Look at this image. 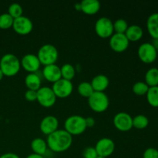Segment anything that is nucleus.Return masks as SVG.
<instances>
[{
	"instance_id": "11",
	"label": "nucleus",
	"mask_w": 158,
	"mask_h": 158,
	"mask_svg": "<svg viewBox=\"0 0 158 158\" xmlns=\"http://www.w3.org/2000/svg\"><path fill=\"white\" fill-rule=\"evenodd\" d=\"M12 28L14 31L19 35H27L32 32L33 23L29 18L22 15L19 18L14 19Z\"/></svg>"
},
{
	"instance_id": "23",
	"label": "nucleus",
	"mask_w": 158,
	"mask_h": 158,
	"mask_svg": "<svg viewBox=\"0 0 158 158\" xmlns=\"http://www.w3.org/2000/svg\"><path fill=\"white\" fill-rule=\"evenodd\" d=\"M145 83L149 87L158 86V68H151L145 73Z\"/></svg>"
},
{
	"instance_id": "8",
	"label": "nucleus",
	"mask_w": 158,
	"mask_h": 158,
	"mask_svg": "<svg viewBox=\"0 0 158 158\" xmlns=\"http://www.w3.org/2000/svg\"><path fill=\"white\" fill-rule=\"evenodd\" d=\"M114 31V23L107 17H100L96 22L95 32L100 38H110Z\"/></svg>"
},
{
	"instance_id": "39",
	"label": "nucleus",
	"mask_w": 158,
	"mask_h": 158,
	"mask_svg": "<svg viewBox=\"0 0 158 158\" xmlns=\"http://www.w3.org/2000/svg\"><path fill=\"white\" fill-rule=\"evenodd\" d=\"M75 9H77V10H80L81 11V5H80V2H77L75 4Z\"/></svg>"
},
{
	"instance_id": "28",
	"label": "nucleus",
	"mask_w": 158,
	"mask_h": 158,
	"mask_svg": "<svg viewBox=\"0 0 158 158\" xmlns=\"http://www.w3.org/2000/svg\"><path fill=\"white\" fill-rule=\"evenodd\" d=\"M149 89V86L145 82L139 81L134 83L133 85L132 90L136 95L137 96H143L146 95Z\"/></svg>"
},
{
	"instance_id": "27",
	"label": "nucleus",
	"mask_w": 158,
	"mask_h": 158,
	"mask_svg": "<svg viewBox=\"0 0 158 158\" xmlns=\"http://www.w3.org/2000/svg\"><path fill=\"white\" fill-rule=\"evenodd\" d=\"M77 90L78 93L83 97L86 98H89L93 94H94V90L93 89V86L89 82H82L78 85L77 87Z\"/></svg>"
},
{
	"instance_id": "26",
	"label": "nucleus",
	"mask_w": 158,
	"mask_h": 158,
	"mask_svg": "<svg viewBox=\"0 0 158 158\" xmlns=\"http://www.w3.org/2000/svg\"><path fill=\"white\" fill-rule=\"evenodd\" d=\"M149 124V119L143 114H139L133 117V127L138 130L145 129Z\"/></svg>"
},
{
	"instance_id": "36",
	"label": "nucleus",
	"mask_w": 158,
	"mask_h": 158,
	"mask_svg": "<svg viewBox=\"0 0 158 158\" xmlns=\"http://www.w3.org/2000/svg\"><path fill=\"white\" fill-rule=\"evenodd\" d=\"M0 158H20L19 156L14 153H6L0 156Z\"/></svg>"
},
{
	"instance_id": "13",
	"label": "nucleus",
	"mask_w": 158,
	"mask_h": 158,
	"mask_svg": "<svg viewBox=\"0 0 158 158\" xmlns=\"http://www.w3.org/2000/svg\"><path fill=\"white\" fill-rule=\"evenodd\" d=\"M129 44L130 41L125 34L115 32L110 37V46L114 52H124L127 49Z\"/></svg>"
},
{
	"instance_id": "34",
	"label": "nucleus",
	"mask_w": 158,
	"mask_h": 158,
	"mask_svg": "<svg viewBox=\"0 0 158 158\" xmlns=\"http://www.w3.org/2000/svg\"><path fill=\"white\" fill-rule=\"evenodd\" d=\"M25 98L27 101L33 102L37 100V91L27 89L25 93Z\"/></svg>"
},
{
	"instance_id": "22",
	"label": "nucleus",
	"mask_w": 158,
	"mask_h": 158,
	"mask_svg": "<svg viewBox=\"0 0 158 158\" xmlns=\"http://www.w3.org/2000/svg\"><path fill=\"white\" fill-rule=\"evenodd\" d=\"M30 145L34 154L43 156L46 153V151H47V143H46V140L40 138V137L33 139L31 142Z\"/></svg>"
},
{
	"instance_id": "38",
	"label": "nucleus",
	"mask_w": 158,
	"mask_h": 158,
	"mask_svg": "<svg viewBox=\"0 0 158 158\" xmlns=\"http://www.w3.org/2000/svg\"><path fill=\"white\" fill-rule=\"evenodd\" d=\"M152 43L153 46H154V48L157 49V51L158 52V39L157 40H153V43Z\"/></svg>"
},
{
	"instance_id": "12",
	"label": "nucleus",
	"mask_w": 158,
	"mask_h": 158,
	"mask_svg": "<svg viewBox=\"0 0 158 158\" xmlns=\"http://www.w3.org/2000/svg\"><path fill=\"white\" fill-rule=\"evenodd\" d=\"M98 156L107 157L114 153L115 150V143L114 140L108 137H103L100 139L94 147Z\"/></svg>"
},
{
	"instance_id": "6",
	"label": "nucleus",
	"mask_w": 158,
	"mask_h": 158,
	"mask_svg": "<svg viewBox=\"0 0 158 158\" xmlns=\"http://www.w3.org/2000/svg\"><path fill=\"white\" fill-rule=\"evenodd\" d=\"M157 51L151 43H143L137 49V55L139 59L143 63L150 64L157 60Z\"/></svg>"
},
{
	"instance_id": "14",
	"label": "nucleus",
	"mask_w": 158,
	"mask_h": 158,
	"mask_svg": "<svg viewBox=\"0 0 158 158\" xmlns=\"http://www.w3.org/2000/svg\"><path fill=\"white\" fill-rule=\"evenodd\" d=\"M20 63H21V66H23V69L28 71L29 73H36L41 66V63L37 55L32 53L23 56L22 60H20Z\"/></svg>"
},
{
	"instance_id": "4",
	"label": "nucleus",
	"mask_w": 158,
	"mask_h": 158,
	"mask_svg": "<svg viewBox=\"0 0 158 158\" xmlns=\"http://www.w3.org/2000/svg\"><path fill=\"white\" fill-rule=\"evenodd\" d=\"M37 56L43 66L55 64L59 57L58 49L53 45L46 43L39 49Z\"/></svg>"
},
{
	"instance_id": "31",
	"label": "nucleus",
	"mask_w": 158,
	"mask_h": 158,
	"mask_svg": "<svg viewBox=\"0 0 158 158\" xmlns=\"http://www.w3.org/2000/svg\"><path fill=\"white\" fill-rule=\"evenodd\" d=\"M128 23L124 19H118L114 23V30L116 33L124 34L128 28Z\"/></svg>"
},
{
	"instance_id": "9",
	"label": "nucleus",
	"mask_w": 158,
	"mask_h": 158,
	"mask_svg": "<svg viewBox=\"0 0 158 158\" xmlns=\"http://www.w3.org/2000/svg\"><path fill=\"white\" fill-rule=\"evenodd\" d=\"M52 89L56 97L66 98L71 95L73 90V84L70 80L61 78L52 84Z\"/></svg>"
},
{
	"instance_id": "25",
	"label": "nucleus",
	"mask_w": 158,
	"mask_h": 158,
	"mask_svg": "<svg viewBox=\"0 0 158 158\" xmlns=\"http://www.w3.org/2000/svg\"><path fill=\"white\" fill-rule=\"evenodd\" d=\"M148 103L153 107H158V86L149 87L146 94Z\"/></svg>"
},
{
	"instance_id": "15",
	"label": "nucleus",
	"mask_w": 158,
	"mask_h": 158,
	"mask_svg": "<svg viewBox=\"0 0 158 158\" xmlns=\"http://www.w3.org/2000/svg\"><path fill=\"white\" fill-rule=\"evenodd\" d=\"M59 120L55 116L48 115L43 117L40 124V131L46 135H49L58 130Z\"/></svg>"
},
{
	"instance_id": "33",
	"label": "nucleus",
	"mask_w": 158,
	"mask_h": 158,
	"mask_svg": "<svg viewBox=\"0 0 158 158\" xmlns=\"http://www.w3.org/2000/svg\"><path fill=\"white\" fill-rule=\"evenodd\" d=\"M143 158H158V150L154 148H147L143 154Z\"/></svg>"
},
{
	"instance_id": "21",
	"label": "nucleus",
	"mask_w": 158,
	"mask_h": 158,
	"mask_svg": "<svg viewBox=\"0 0 158 158\" xmlns=\"http://www.w3.org/2000/svg\"><path fill=\"white\" fill-rule=\"evenodd\" d=\"M25 84L28 89L37 91L42 85V80L40 76L36 73H29L25 78Z\"/></svg>"
},
{
	"instance_id": "7",
	"label": "nucleus",
	"mask_w": 158,
	"mask_h": 158,
	"mask_svg": "<svg viewBox=\"0 0 158 158\" xmlns=\"http://www.w3.org/2000/svg\"><path fill=\"white\" fill-rule=\"evenodd\" d=\"M56 96L52 88L41 86L37 90V101L43 107L49 108L53 106L56 101Z\"/></svg>"
},
{
	"instance_id": "35",
	"label": "nucleus",
	"mask_w": 158,
	"mask_h": 158,
	"mask_svg": "<svg viewBox=\"0 0 158 158\" xmlns=\"http://www.w3.org/2000/svg\"><path fill=\"white\" fill-rule=\"evenodd\" d=\"M86 127H92L95 125V119L92 117H87L85 118Z\"/></svg>"
},
{
	"instance_id": "16",
	"label": "nucleus",
	"mask_w": 158,
	"mask_h": 158,
	"mask_svg": "<svg viewBox=\"0 0 158 158\" xmlns=\"http://www.w3.org/2000/svg\"><path fill=\"white\" fill-rule=\"evenodd\" d=\"M43 75L46 80L52 83L62 78L60 67L56 63L44 66L43 69Z\"/></svg>"
},
{
	"instance_id": "5",
	"label": "nucleus",
	"mask_w": 158,
	"mask_h": 158,
	"mask_svg": "<svg viewBox=\"0 0 158 158\" xmlns=\"http://www.w3.org/2000/svg\"><path fill=\"white\" fill-rule=\"evenodd\" d=\"M88 104L91 110L97 113H103L108 109L110 100L104 92H96L88 98Z\"/></svg>"
},
{
	"instance_id": "29",
	"label": "nucleus",
	"mask_w": 158,
	"mask_h": 158,
	"mask_svg": "<svg viewBox=\"0 0 158 158\" xmlns=\"http://www.w3.org/2000/svg\"><path fill=\"white\" fill-rule=\"evenodd\" d=\"M14 19L8 12L0 15V29H8L12 27Z\"/></svg>"
},
{
	"instance_id": "10",
	"label": "nucleus",
	"mask_w": 158,
	"mask_h": 158,
	"mask_svg": "<svg viewBox=\"0 0 158 158\" xmlns=\"http://www.w3.org/2000/svg\"><path fill=\"white\" fill-rule=\"evenodd\" d=\"M114 125L118 131L127 132L132 129L133 117L129 114L125 112H120L114 117Z\"/></svg>"
},
{
	"instance_id": "1",
	"label": "nucleus",
	"mask_w": 158,
	"mask_h": 158,
	"mask_svg": "<svg viewBox=\"0 0 158 158\" xmlns=\"http://www.w3.org/2000/svg\"><path fill=\"white\" fill-rule=\"evenodd\" d=\"M48 148L55 153L67 151L73 143V136L65 130H57L48 135L46 139Z\"/></svg>"
},
{
	"instance_id": "30",
	"label": "nucleus",
	"mask_w": 158,
	"mask_h": 158,
	"mask_svg": "<svg viewBox=\"0 0 158 158\" xmlns=\"http://www.w3.org/2000/svg\"><path fill=\"white\" fill-rule=\"evenodd\" d=\"M23 9L22 6L19 3H12L9 6L8 9V13L11 15L13 19L19 18L23 15Z\"/></svg>"
},
{
	"instance_id": "20",
	"label": "nucleus",
	"mask_w": 158,
	"mask_h": 158,
	"mask_svg": "<svg viewBox=\"0 0 158 158\" xmlns=\"http://www.w3.org/2000/svg\"><path fill=\"white\" fill-rule=\"evenodd\" d=\"M124 34L129 41L137 42L143 37V31L138 25H131L128 26Z\"/></svg>"
},
{
	"instance_id": "2",
	"label": "nucleus",
	"mask_w": 158,
	"mask_h": 158,
	"mask_svg": "<svg viewBox=\"0 0 158 158\" xmlns=\"http://www.w3.org/2000/svg\"><path fill=\"white\" fill-rule=\"evenodd\" d=\"M21 63L18 57L12 53H6L0 60V69L6 77H14L20 70Z\"/></svg>"
},
{
	"instance_id": "3",
	"label": "nucleus",
	"mask_w": 158,
	"mask_h": 158,
	"mask_svg": "<svg viewBox=\"0 0 158 158\" xmlns=\"http://www.w3.org/2000/svg\"><path fill=\"white\" fill-rule=\"evenodd\" d=\"M85 117L80 115H72L66 119L64 130L70 135H80L86 130Z\"/></svg>"
},
{
	"instance_id": "17",
	"label": "nucleus",
	"mask_w": 158,
	"mask_h": 158,
	"mask_svg": "<svg viewBox=\"0 0 158 158\" xmlns=\"http://www.w3.org/2000/svg\"><path fill=\"white\" fill-rule=\"evenodd\" d=\"M90 83L94 91L104 92L105 89H107V87L109 86L110 80L106 75L98 74L92 79Z\"/></svg>"
},
{
	"instance_id": "19",
	"label": "nucleus",
	"mask_w": 158,
	"mask_h": 158,
	"mask_svg": "<svg viewBox=\"0 0 158 158\" xmlns=\"http://www.w3.org/2000/svg\"><path fill=\"white\" fill-rule=\"evenodd\" d=\"M147 29L153 40L158 39V12H154L147 19Z\"/></svg>"
},
{
	"instance_id": "40",
	"label": "nucleus",
	"mask_w": 158,
	"mask_h": 158,
	"mask_svg": "<svg viewBox=\"0 0 158 158\" xmlns=\"http://www.w3.org/2000/svg\"><path fill=\"white\" fill-rule=\"evenodd\" d=\"M3 77H4V74H3V73L2 72V70L0 69V81H1L2 80Z\"/></svg>"
},
{
	"instance_id": "32",
	"label": "nucleus",
	"mask_w": 158,
	"mask_h": 158,
	"mask_svg": "<svg viewBox=\"0 0 158 158\" xmlns=\"http://www.w3.org/2000/svg\"><path fill=\"white\" fill-rule=\"evenodd\" d=\"M83 158H97L98 154L94 147H87L83 151Z\"/></svg>"
},
{
	"instance_id": "18",
	"label": "nucleus",
	"mask_w": 158,
	"mask_h": 158,
	"mask_svg": "<svg viewBox=\"0 0 158 158\" xmlns=\"http://www.w3.org/2000/svg\"><path fill=\"white\" fill-rule=\"evenodd\" d=\"M80 5L81 11L86 15H95L100 9V2L98 0H83Z\"/></svg>"
},
{
	"instance_id": "37",
	"label": "nucleus",
	"mask_w": 158,
	"mask_h": 158,
	"mask_svg": "<svg viewBox=\"0 0 158 158\" xmlns=\"http://www.w3.org/2000/svg\"><path fill=\"white\" fill-rule=\"evenodd\" d=\"M26 158H44V157H43V156L40 155V154H36L32 153V154L28 155L27 157H26Z\"/></svg>"
},
{
	"instance_id": "41",
	"label": "nucleus",
	"mask_w": 158,
	"mask_h": 158,
	"mask_svg": "<svg viewBox=\"0 0 158 158\" xmlns=\"http://www.w3.org/2000/svg\"><path fill=\"white\" fill-rule=\"evenodd\" d=\"M97 158H106V157H100V156H98Z\"/></svg>"
},
{
	"instance_id": "24",
	"label": "nucleus",
	"mask_w": 158,
	"mask_h": 158,
	"mask_svg": "<svg viewBox=\"0 0 158 158\" xmlns=\"http://www.w3.org/2000/svg\"><path fill=\"white\" fill-rule=\"evenodd\" d=\"M62 78L67 80H72L76 75L75 67L70 63H65L60 67Z\"/></svg>"
}]
</instances>
